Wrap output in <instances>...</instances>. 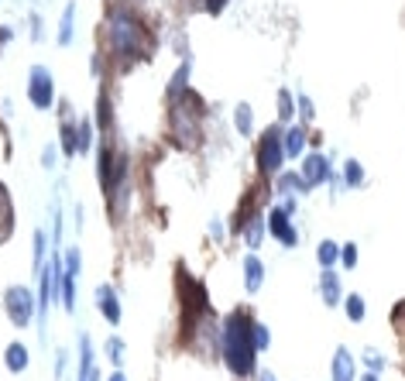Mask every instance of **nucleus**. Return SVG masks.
Segmentation results:
<instances>
[{"label":"nucleus","mask_w":405,"mask_h":381,"mask_svg":"<svg viewBox=\"0 0 405 381\" xmlns=\"http://www.w3.org/2000/svg\"><path fill=\"white\" fill-rule=\"evenodd\" d=\"M258 344H254V319L244 309H234L220 326V357L234 378H251L258 371Z\"/></svg>","instance_id":"f257e3e1"},{"label":"nucleus","mask_w":405,"mask_h":381,"mask_svg":"<svg viewBox=\"0 0 405 381\" xmlns=\"http://www.w3.org/2000/svg\"><path fill=\"white\" fill-rule=\"evenodd\" d=\"M106 41H110V52L117 59H141L144 48H148V31L141 24V17L127 7H117L110 10L106 17Z\"/></svg>","instance_id":"f03ea898"},{"label":"nucleus","mask_w":405,"mask_h":381,"mask_svg":"<svg viewBox=\"0 0 405 381\" xmlns=\"http://www.w3.org/2000/svg\"><path fill=\"white\" fill-rule=\"evenodd\" d=\"M172 103H176L172 106V138L182 148H196L202 138V113H206L202 100L193 90H186L182 96H176Z\"/></svg>","instance_id":"7ed1b4c3"},{"label":"nucleus","mask_w":405,"mask_h":381,"mask_svg":"<svg viewBox=\"0 0 405 381\" xmlns=\"http://www.w3.org/2000/svg\"><path fill=\"white\" fill-rule=\"evenodd\" d=\"M285 131L279 127H268L265 138L258 141V172L261 176H279L282 165H285V141H282Z\"/></svg>","instance_id":"20e7f679"},{"label":"nucleus","mask_w":405,"mask_h":381,"mask_svg":"<svg viewBox=\"0 0 405 381\" xmlns=\"http://www.w3.org/2000/svg\"><path fill=\"white\" fill-rule=\"evenodd\" d=\"M28 100H31L38 110H48V106H52V100H55V83H52V73H48L45 66H35V69H31Z\"/></svg>","instance_id":"39448f33"},{"label":"nucleus","mask_w":405,"mask_h":381,"mask_svg":"<svg viewBox=\"0 0 405 381\" xmlns=\"http://www.w3.org/2000/svg\"><path fill=\"white\" fill-rule=\"evenodd\" d=\"M268 234H272L279 244H285V248H296V244H299V234H296V227H292V213H289L285 206H272V210H268Z\"/></svg>","instance_id":"423d86ee"},{"label":"nucleus","mask_w":405,"mask_h":381,"mask_svg":"<svg viewBox=\"0 0 405 381\" xmlns=\"http://www.w3.org/2000/svg\"><path fill=\"white\" fill-rule=\"evenodd\" d=\"M303 179L305 186L312 189V186H323V183H330V162H326V155H319V151H312V155H305L303 158Z\"/></svg>","instance_id":"0eeeda50"},{"label":"nucleus","mask_w":405,"mask_h":381,"mask_svg":"<svg viewBox=\"0 0 405 381\" xmlns=\"http://www.w3.org/2000/svg\"><path fill=\"white\" fill-rule=\"evenodd\" d=\"M7 313H10V319L17 326H24L31 319V295H28V288H10L7 292Z\"/></svg>","instance_id":"6e6552de"},{"label":"nucleus","mask_w":405,"mask_h":381,"mask_svg":"<svg viewBox=\"0 0 405 381\" xmlns=\"http://www.w3.org/2000/svg\"><path fill=\"white\" fill-rule=\"evenodd\" d=\"M330 375H333V381H357V361H354V354L347 347H337L333 351Z\"/></svg>","instance_id":"1a4fd4ad"},{"label":"nucleus","mask_w":405,"mask_h":381,"mask_svg":"<svg viewBox=\"0 0 405 381\" xmlns=\"http://www.w3.org/2000/svg\"><path fill=\"white\" fill-rule=\"evenodd\" d=\"M319 299L326 306H343V286L333 268H323V275H319Z\"/></svg>","instance_id":"9d476101"},{"label":"nucleus","mask_w":405,"mask_h":381,"mask_svg":"<svg viewBox=\"0 0 405 381\" xmlns=\"http://www.w3.org/2000/svg\"><path fill=\"white\" fill-rule=\"evenodd\" d=\"M265 286V261L258 254H247L244 258V288L247 292H258Z\"/></svg>","instance_id":"9b49d317"},{"label":"nucleus","mask_w":405,"mask_h":381,"mask_svg":"<svg viewBox=\"0 0 405 381\" xmlns=\"http://www.w3.org/2000/svg\"><path fill=\"white\" fill-rule=\"evenodd\" d=\"M265 227H268L265 213H254V216L241 227V234H244V241H247V248H251V251H258V248H261V241H265Z\"/></svg>","instance_id":"f8f14e48"},{"label":"nucleus","mask_w":405,"mask_h":381,"mask_svg":"<svg viewBox=\"0 0 405 381\" xmlns=\"http://www.w3.org/2000/svg\"><path fill=\"white\" fill-rule=\"evenodd\" d=\"M282 141H285V158H299V155L305 151L309 134H305L303 127H289V131L282 134Z\"/></svg>","instance_id":"ddd939ff"},{"label":"nucleus","mask_w":405,"mask_h":381,"mask_svg":"<svg viewBox=\"0 0 405 381\" xmlns=\"http://www.w3.org/2000/svg\"><path fill=\"white\" fill-rule=\"evenodd\" d=\"M97 302H100L103 316H106L110 323H117V319H120V306H117V295H113V288H110V286L97 288Z\"/></svg>","instance_id":"4468645a"},{"label":"nucleus","mask_w":405,"mask_h":381,"mask_svg":"<svg viewBox=\"0 0 405 381\" xmlns=\"http://www.w3.org/2000/svg\"><path fill=\"white\" fill-rule=\"evenodd\" d=\"M343 313H347V319H350V323H361V319L368 316V302H364V295H361V292L343 295Z\"/></svg>","instance_id":"2eb2a0df"},{"label":"nucleus","mask_w":405,"mask_h":381,"mask_svg":"<svg viewBox=\"0 0 405 381\" xmlns=\"http://www.w3.org/2000/svg\"><path fill=\"white\" fill-rule=\"evenodd\" d=\"M316 261H319V268H333L340 261V244L337 241H319L316 244Z\"/></svg>","instance_id":"dca6fc26"},{"label":"nucleus","mask_w":405,"mask_h":381,"mask_svg":"<svg viewBox=\"0 0 405 381\" xmlns=\"http://www.w3.org/2000/svg\"><path fill=\"white\" fill-rule=\"evenodd\" d=\"M234 127H237L244 138L254 131V110H251V103H237V110H234Z\"/></svg>","instance_id":"f3484780"},{"label":"nucleus","mask_w":405,"mask_h":381,"mask_svg":"<svg viewBox=\"0 0 405 381\" xmlns=\"http://www.w3.org/2000/svg\"><path fill=\"white\" fill-rule=\"evenodd\" d=\"M343 186H347V189L364 186V165H361L357 158H347V162H343Z\"/></svg>","instance_id":"a211bd4d"},{"label":"nucleus","mask_w":405,"mask_h":381,"mask_svg":"<svg viewBox=\"0 0 405 381\" xmlns=\"http://www.w3.org/2000/svg\"><path fill=\"white\" fill-rule=\"evenodd\" d=\"M299 113V100H292V90H279V120H292Z\"/></svg>","instance_id":"6ab92c4d"},{"label":"nucleus","mask_w":405,"mask_h":381,"mask_svg":"<svg viewBox=\"0 0 405 381\" xmlns=\"http://www.w3.org/2000/svg\"><path fill=\"white\" fill-rule=\"evenodd\" d=\"M279 189L282 192H305L309 186H305V179H303V172H279Z\"/></svg>","instance_id":"aec40b11"},{"label":"nucleus","mask_w":405,"mask_h":381,"mask_svg":"<svg viewBox=\"0 0 405 381\" xmlns=\"http://www.w3.org/2000/svg\"><path fill=\"white\" fill-rule=\"evenodd\" d=\"M7 368H10V371H24V368H28V351H24L21 344H10V347H7Z\"/></svg>","instance_id":"412c9836"},{"label":"nucleus","mask_w":405,"mask_h":381,"mask_svg":"<svg viewBox=\"0 0 405 381\" xmlns=\"http://www.w3.org/2000/svg\"><path fill=\"white\" fill-rule=\"evenodd\" d=\"M186 80H189V62H182V66L176 69V76H172V86H169V96H172V100L189 90V86H186Z\"/></svg>","instance_id":"4be33fe9"},{"label":"nucleus","mask_w":405,"mask_h":381,"mask_svg":"<svg viewBox=\"0 0 405 381\" xmlns=\"http://www.w3.org/2000/svg\"><path fill=\"white\" fill-rule=\"evenodd\" d=\"M364 368H368V371H375V375H382V371L388 368V357H385L382 351L368 347V351H364Z\"/></svg>","instance_id":"5701e85b"},{"label":"nucleus","mask_w":405,"mask_h":381,"mask_svg":"<svg viewBox=\"0 0 405 381\" xmlns=\"http://www.w3.org/2000/svg\"><path fill=\"white\" fill-rule=\"evenodd\" d=\"M73 21H76V3H69V7H66V14H62V31H59V45H69V41H73Z\"/></svg>","instance_id":"b1692460"},{"label":"nucleus","mask_w":405,"mask_h":381,"mask_svg":"<svg viewBox=\"0 0 405 381\" xmlns=\"http://www.w3.org/2000/svg\"><path fill=\"white\" fill-rule=\"evenodd\" d=\"M62 151H66V155L79 151V131H76V127H73L69 120L62 124Z\"/></svg>","instance_id":"393cba45"},{"label":"nucleus","mask_w":405,"mask_h":381,"mask_svg":"<svg viewBox=\"0 0 405 381\" xmlns=\"http://www.w3.org/2000/svg\"><path fill=\"white\" fill-rule=\"evenodd\" d=\"M340 265H343V268H357V244H354V241L340 244Z\"/></svg>","instance_id":"a878e982"},{"label":"nucleus","mask_w":405,"mask_h":381,"mask_svg":"<svg viewBox=\"0 0 405 381\" xmlns=\"http://www.w3.org/2000/svg\"><path fill=\"white\" fill-rule=\"evenodd\" d=\"M254 344H258V351H268L272 347V330L265 323H258V319H254Z\"/></svg>","instance_id":"bb28decb"},{"label":"nucleus","mask_w":405,"mask_h":381,"mask_svg":"<svg viewBox=\"0 0 405 381\" xmlns=\"http://www.w3.org/2000/svg\"><path fill=\"white\" fill-rule=\"evenodd\" d=\"M90 145H93V131H90V124L83 120V124H79V151H86Z\"/></svg>","instance_id":"cd10ccee"},{"label":"nucleus","mask_w":405,"mask_h":381,"mask_svg":"<svg viewBox=\"0 0 405 381\" xmlns=\"http://www.w3.org/2000/svg\"><path fill=\"white\" fill-rule=\"evenodd\" d=\"M299 117H303L305 124L316 117V110H312V100H309V96H299Z\"/></svg>","instance_id":"c85d7f7f"},{"label":"nucleus","mask_w":405,"mask_h":381,"mask_svg":"<svg viewBox=\"0 0 405 381\" xmlns=\"http://www.w3.org/2000/svg\"><path fill=\"white\" fill-rule=\"evenodd\" d=\"M120 354H124V347H120V340H110V361H113V364H120V361H124Z\"/></svg>","instance_id":"c756f323"},{"label":"nucleus","mask_w":405,"mask_h":381,"mask_svg":"<svg viewBox=\"0 0 405 381\" xmlns=\"http://www.w3.org/2000/svg\"><path fill=\"white\" fill-rule=\"evenodd\" d=\"M223 7H227V0H206V10H209V14H220Z\"/></svg>","instance_id":"7c9ffc66"},{"label":"nucleus","mask_w":405,"mask_h":381,"mask_svg":"<svg viewBox=\"0 0 405 381\" xmlns=\"http://www.w3.org/2000/svg\"><path fill=\"white\" fill-rule=\"evenodd\" d=\"M357 381H382V375H375V371H364V375H361Z\"/></svg>","instance_id":"2f4dec72"},{"label":"nucleus","mask_w":405,"mask_h":381,"mask_svg":"<svg viewBox=\"0 0 405 381\" xmlns=\"http://www.w3.org/2000/svg\"><path fill=\"white\" fill-rule=\"evenodd\" d=\"M258 381H279V378H275L272 371H261V375H258Z\"/></svg>","instance_id":"473e14b6"},{"label":"nucleus","mask_w":405,"mask_h":381,"mask_svg":"<svg viewBox=\"0 0 405 381\" xmlns=\"http://www.w3.org/2000/svg\"><path fill=\"white\" fill-rule=\"evenodd\" d=\"M110 381H127V378H124V375H120V371H117V375H113V378H110Z\"/></svg>","instance_id":"72a5a7b5"}]
</instances>
